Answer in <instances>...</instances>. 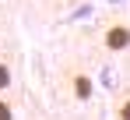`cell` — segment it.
<instances>
[{"label": "cell", "instance_id": "1", "mask_svg": "<svg viewBox=\"0 0 130 120\" xmlns=\"http://www.w3.org/2000/svg\"><path fill=\"white\" fill-rule=\"evenodd\" d=\"M102 46L112 50V53L127 50V46H130V25H127V21H109L106 32H102Z\"/></svg>", "mask_w": 130, "mask_h": 120}, {"label": "cell", "instance_id": "2", "mask_svg": "<svg viewBox=\"0 0 130 120\" xmlns=\"http://www.w3.org/2000/svg\"><path fill=\"white\" fill-rule=\"evenodd\" d=\"M70 88H74V99H91V78L85 74H70Z\"/></svg>", "mask_w": 130, "mask_h": 120}, {"label": "cell", "instance_id": "3", "mask_svg": "<svg viewBox=\"0 0 130 120\" xmlns=\"http://www.w3.org/2000/svg\"><path fill=\"white\" fill-rule=\"evenodd\" d=\"M116 117L130 120V92H123V99H120V106H116Z\"/></svg>", "mask_w": 130, "mask_h": 120}, {"label": "cell", "instance_id": "4", "mask_svg": "<svg viewBox=\"0 0 130 120\" xmlns=\"http://www.w3.org/2000/svg\"><path fill=\"white\" fill-rule=\"evenodd\" d=\"M7 85H11V67H7V64L0 60V92H4Z\"/></svg>", "mask_w": 130, "mask_h": 120}, {"label": "cell", "instance_id": "5", "mask_svg": "<svg viewBox=\"0 0 130 120\" xmlns=\"http://www.w3.org/2000/svg\"><path fill=\"white\" fill-rule=\"evenodd\" d=\"M0 120H14V113H11V106L0 99Z\"/></svg>", "mask_w": 130, "mask_h": 120}]
</instances>
